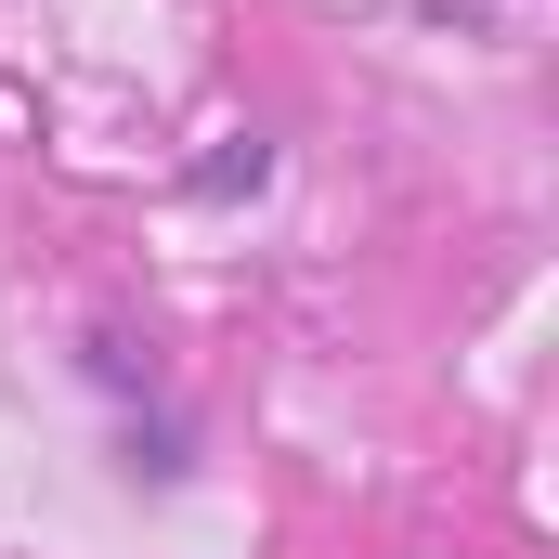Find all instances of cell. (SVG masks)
<instances>
[{
  "label": "cell",
  "instance_id": "cell-1",
  "mask_svg": "<svg viewBox=\"0 0 559 559\" xmlns=\"http://www.w3.org/2000/svg\"><path fill=\"white\" fill-rule=\"evenodd\" d=\"M261 182H274V143L261 131H235L222 156H195V195H209V209H235V195H261Z\"/></svg>",
  "mask_w": 559,
  "mask_h": 559
}]
</instances>
